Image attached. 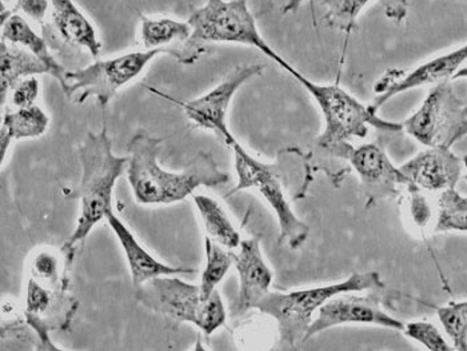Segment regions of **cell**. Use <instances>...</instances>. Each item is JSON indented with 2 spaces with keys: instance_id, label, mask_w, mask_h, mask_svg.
<instances>
[{
  "instance_id": "obj_3",
  "label": "cell",
  "mask_w": 467,
  "mask_h": 351,
  "mask_svg": "<svg viewBox=\"0 0 467 351\" xmlns=\"http://www.w3.org/2000/svg\"><path fill=\"white\" fill-rule=\"evenodd\" d=\"M187 22L192 28V36L174 46V57L182 65H194L210 43H234L258 48L286 71L291 66L261 36L247 0H207L192 11Z\"/></svg>"
},
{
  "instance_id": "obj_12",
  "label": "cell",
  "mask_w": 467,
  "mask_h": 351,
  "mask_svg": "<svg viewBox=\"0 0 467 351\" xmlns=\"http://www.w3.org/2000/svg\"><path fill=\"white\" fill-rule=\"evenodd\" d=\"M348 324L376 325L397 332H403L405 327L402 322L383 312L376 299L343 293L333 296L318 310V315L311 322L305 341L330 327Z\"/></svg>"
},
{
  "instance_id": "obj_13",
  "label": "cell",
  "mask_w": 467,
  "mask_h": 351,
  "mask_svg": "<svg viewBox=\"0 0 467 351\" xmlns=\"http://www.w3.org/2000/svg\"><path fill=\"white\" fill-rule=\"evenodd\" d=\"M466 60L467 43L457 50L450 51L448 54H443V56L434 57V59L418 66L410 73L402 75V77H383L382 79L378 80L376 85L378 98L371 103L370 108L378 112L385 103L398 94L423 88V86H435L438 83L452 79L454 75L462 68Z\"/></svg>"
},
{
  "instance_id": "obj_2",
  "label": "cell",
  "mask_w": 467,
  "mask_h": 351,
  "mask_svg": "<svg viewBox=\"0 0 467 351\" xmlns=\"http://www.w3.org/2000/svg\"><path fill=\"white\" fill-rule=\"evenodd\" d=\"M82 180L74 197L79 198V217L77 227L63 244V254L68 261L74 258L80 244L106 215L112 212V194L115 183L125 174L130 157H118L112 152L108 129L99 132L88 131L78 150Z\"/></svg>"
},
{
  "instance_id": "obj_17",
  "label": "cell",
  "mask_w": 467,
  "mask_h": 351,
  "mask_svg": "<svg viewBox=\"0 0 467 351\" xmlns=\"http://www.w3.org/2000/svg\"><path fill=\"white\" fill-rule=\"evenodd\" d=\"M106 221L114 234L117 235L120 247H122L123 254L129 263L130 273H131L134 289H138L151 279L163 277V275H189L195 273V269L169 266V264L158 261L154 255L150 254L144 249L137 237L132 234L131 230L114 214V212H109L106 215Z\"/></svg>"
},
{
  "instance_id": "obj_29",
  "label": "cell",
  "mask_w": 467,
  "mask_h": 351,
  "mask_svg": "<svg viewBox=\"0 0 467 351\" xmlns=\"http://www.w3.org/2000/svg\"><path fill=\"white\" fill-rule=\"evenodd\" d=\"M403 333L409 338L420 342V345L431 351H450L454 347L450 346L445 336L431 322H410L403 327Z\"/></svg>"
},
{
  "instance_id": "obj_6",
  "label": "cell",
  "mask_w": 467,
  "mask_h": 351,
  "mask_svg": "<svg viewBox=\"0 0 467 351\" xmlns=\"http://www.w3.org/2000/svg\"><path fill=\"white\" fill-rule=\"evenodd\" d=\"M135 290V298L147 309L178 324L194 325L206 336H212L226 322V309L218 290L204 299L201 287L177 275L151 279Z\"/></svg>"
},
{
  "instance_id": "obj_33",
  "label": "cell",
  "mask_w": 467,
  "mask_h": 351,
  "mask_svg": "<svg viewBox=\"0 0 467 351\" xmlns=\"http://www.w3.org/2000/svg\"><path fill=\"white\" fill-rule=\"evenodd\" d=\"M304 2L305 0H288L286 5H285L284 10H282V13L294 14L299 7H301L302 3Z\"/></svg>"
},
{
  "instance_id": "obj_10",
  "label": "cell",
  "mask_w": 467,
  "mask_h": 351,
  "mask_svg": "<svg viewBox=\"0 0 467 351\" xmlns=\"http://www.w3.org/2000/svg\"><path fill=\"white\" fill-rule=\"evenodd\" d=\"M264 65L238 66L213 90L192 100H180L162 93L158 88H150V86H144V88L149 93L180 106L187 118L194 123L195 128L214 132L222 142L230 146L235 140V137L227 128L226 117L234 95L247 80L258 77L264 73Z\"/></svg>"
},
{
  "instance_id": "obj_7",
  "label": "cell",
  "mask_w": 467,
  "mask_h": 351,
  "mask_svg": "<svg viewBox=\"0 0 467 351\" xmlns=\"http://www.w3.org/2000/svg\"><path fill=\"white\" fill-rule=\"evenodd\" d=\"M162 54L175 57V48L132 51L109 59L97 60L79 70L68 71L63 93L67 98L77 97V103H85L88 98L94 97L99 108L105 110L120 88L140 77L151 60Z\"/></svg>"
},
{
  "instance_id": "obj_27",
  "label": "cell",
  "mask_w": 467,
  "mask_h": 351,
  "mask_svg": "<svg viewBox=\"0 0 467 351\" xmlns=\"http://www.w3.org/2000/svg\"><path fill=\"white\" fill-rule=\"evenodd\" d=\"M438 318L455 350L467 351V301L438 309Z\"/></svg>"
},
{
  "instance_id": "obj_23",
  "label": "cell",
  "mask_w": 467,
  "mask_h": 351,
  "mask_svg": "<svg viewBox=\"0 0 467 351\" xmlns=\"http://www.w3.org/2000/svg\"><path fill=\"white\" fill-rule=\"evenodd\" d=\"M189 22L140 15V39L146 50L182 45L192 36Z\"/></svg>"
},
{
  "instance_id": "obj_25",
  "label": "cell",
  "mask_w": 467,
  "mask_h": 351,
  "mask_svg": "<svg viewBox=\"0 0 467 351\" xmlns=\"http://www.w3.org/2000/svg\"><path fill=\"white\" fill-rule=\"evenodd\" d=\"M435 232H467V197L455 189L443 190L438 198V217Z\"/></svg>"
},
{
  "instance_id": "obj_34",
  "label": "cell",
  "mask_w": 467,
  "mask_h": 351,
  "mask_svg": "<svg viewBox=\"0 0 467 351\" xmlns=\"http://www.w3.org/2000/svg\"><path fill=\"white\" fill-rule=\"evenodd\" d=\"M462 77H467V67L461 68V70L454 75V77H452V79H462Z\"/></svg>"
},
{
  "instance_id": "obj_26",
  "label": "cell",
  "mask_w": 467,
  "mask_h": 351,
  "mask_svg": "<svg viewBox=\"0 0 467 351\" xmlns=\"http://www.w3.org/2000/svg\"><path fill=\"white\" fill-rule=\"evenodd\" d=\"M31 278L48 289H67L68 281L62 270L59 255L53 250H37L30 261Z\"/></svg>"
},
{
  "instance_id": "obj_30",
  "label": "cell",
  "mask_w": 467,
  "mask_h": 351,
  "mask_svg": "<svg viewBox=\"0 0 467 351\" xmlns=\"http://www.w3.org/2000/svg\"><path fill=\"white\" fill-rule=\"evenodd\" d=\"M40 94V83L36 77H26L10 93L11 103L16 108H27L36 106Z\"/></svg>"
},
{
  "instance_id": "obj_14",
  "label": "cell",
  "mask_w": 467,
  "mask_h": 351,
  "mask_svg": "<svg viewBox=\"0 0 467 351\" xmlns=\"http://www.w3.org/2000/svg\"><path fill=\"white\" fill-rule=\"evenodd\" d=\"M234 264L239 275V293L234 305V315H242L256 309L259 302L270 293L273 272L265 261L258 237L241 242L234 254Z\"/></svg>"
},
{
  "instance_id": "obj_4",
  "label": "cell",
  "mask_w": 467,
  "mask_h": 351,
  "mask_svg": "<svg viewBox=\"0 0 467 351\" xmlns=\"http://www.w3.org/2000/svg\"><path fill=\"white\" fill-rule=\"evenodd\" d=\"M318 103L325 118V131L317 139V148L339 158L350 157L353 146L348 140L366 138L368 126L380 131H402V123L380 119L370 106L362 105L357 98L333 85H317L296 71L287 70Z\"/></svg>"
},
{
  "instance_id": "obj_22",
  "label": "cell",
  "mask_w": 467,
  "mask_h": 351,
  "mask_svg": "<svg viewBox=\"0 0 467 351\" xmlns=\"http://www.w3.org/2000/svg\"><path fill=\"white\" fill-rule=\"evenodd\" d=\"M194 203L206 229L207 237L229 250L241 246V234L218 201L207 195H194Z\"/></svg>"
},
{
  "instance_id": "obj_20",
  "label": "cell",
  "mask_w": 467,
  "mask_h": 351,
  "mask_svg": "<svg viewBox=\"0 0 467 351\" xmlns=\"http://www.w3.org/2000/svg\"><path fill=\"white\" fill-rule=\"evenodd\" d=\"M50 71L45 63L20 46L0 42V103L5 108V100L20 80Z\"/></svg>"
},
{
  "instance_id": "obj_31",
  "label": "cell",
  "mask_w": 467,
  "mask_h": 351,
  "mask_svg": "<svg viewBox=\"0 0 467 351\" xmlns=\"http://www.w3.org/2000/svg\"><path fill=\"white\" fill-rule=\"evenodd\" d=\"M409 191L411 194V217H413L414 223L423 229V227L428 226L429 221L431 220V206H429L428 200L420 192V189L410 186Z\"/></svg>"
},
{
  "instance_id": "obj_9",
  "label": "cell",
  "mask_w": 467,
  "mask_h": 351,
  "mask_svg": "<svg viewBox=\"0 0 467 351\" xmlns=\"http://www.w3.org/2000/svg\"><path fill=\"white\" fill-rule=\"evenodd\" d=\"M402 128L426 148L451 149L467 135V102L450 80L438 83Z\"/></svg>"
},
{
  "instance_id": "obj_28",
  "label": "cell",
  "mask_w": 467,
  "mask_h": 351,
  "mask_svg": "<svg viewBox=\"0 0 467 351\" xmlns=\"http://www.w3.org/2000/svg\"><path fill=\"white\" fill-rule=\"evenodd\" d=\"M326 8V19L330 25L351 30L356 25L359 14L371 0H321Z\"/></svg>"
},
{
  "instance_id": "obj_35",
  "label": "cell",
  "mask_w": 467,
  "mask_h": 351,
  "mask_svg": "<svg viewBox=\"0 0 467 351\" xmlns=\"http://www.w3.org/2000/svg\"><path fill=\"white\" fill-rule=\"evenodd\" d=\"M463 166H465L466 169V181H467V154L465 155V158H463Z\"/></svg>"
},
{
  "instance_id": "obj_11",
  "label": "cell",
  "mask_w": 467,
  "mask_h": 351,
  "mask_svg": "<svg viewBox=\"0 0 467 351\" xmlns=\"http://www.w3.org/2000/svg\"><path fill=\"white\" fill-rule=\"evenodd\" d=\"M67 289H48L34 278L26 286L25 321L36 336L37 350H60L50 338L51 330H65L77 310Z\"/></svg>"
},
{
  "instance_id": "obj_36",
  "label": "cell",
  "mask_w": 467,
  "mask_h": 351,
  "mask_svg": "<svg viewBox=\"0 0 467 351\" xmlns=\"http://www.w3.org/2000/svg\"><path fill=\"white\" fill-rule=\"evenodd\" d=\"M466 2H467V0H466Z\"/></svg>"
},
{
  "instance_id": "obj_19",
  "label": "cell",
  "mask_w": 467,
  "mask_h": 351,
  "mask_svg": "<svg viewBox=\"0 0 467 351\" xmlns=\"http://www.w3.org/2000/svg\"><path fill=\"white\" fill-rule=\"evenodd\" d=\"M51 20L66 43L85 48L92 57H99L102 43L97 28L72 0H51Z\"/></svg>"
},
{
  "instance_id": "obj_24",
  "label": "cell",
  "mask_w": 467,
  "mask_h": 351,
  "mask_svg": "<svg viewBox=\"0 0 467 351\" xmlns=\"http://www.w3.org/2000/svg\"><path fill=\"white\" fill-rule=\"evenodd\" d=\"M204 247H206V266L202 273L199 287H201L202 296L209 299L233 266L234 254L226 252L223 246L216 243L210 237L204 238Z\"/></svg>"
},
{
  "instance_id": "obj_21",
  "label": "cell",
  "mask_w": 467,
  "mask_h": 351,
  "mask_svg": "<svg viewBox=\"0 0 467 351\" xmlns=\"http://www.w3.org/2000/svg\"><path fill=\"white\" fill-rule=\"evenodd\" d=\"M50 118L39 106L27 108H16V111L3 112L2 129H0V151L2 163L14 140L33 139L47 131Z\"/></svg>"
},
{
  "instance_id": "obj_16",
  "label": "cell",
  "mask_w": 467,
  "mask_h": 351,
  "mask_svg": "<svg viewBox=\"0 0 467 351\" xmlns=\"http://www.w3.org/2000/svg\"><path fill=\"white\" fill-rule=\"evenodd\" d=\"M400 169L418 189L443 191L457 186L463 160L448 148H428Z\"/></svg>"
},
{
  "instance_id": "obj_18",
  "label": "cell",
  "mask_w": 467,
  "mask_h": 351,
  "mask_svg": "<svg viewBox=\"0 0 467 351\" xmlns=\"http://www.w3.org/2000/svg\"><path fill=\"white\" fill-rule=\"evenodd\" d=\"M2 40L13 45L20 46L30 51L36 56L40 62L45 63L46 67L50 71L51 77L59 82L60 88L66 83V71L59 63L57 62L50 47L45 37L36 33L30 23L27 22L19 14L14 13L13 10L5 8V3L2 2Z\"/></svg>"
},
{
  "instance_id": "obj_32",
  "label": "cell",
  "mask_w": 467,
  "mask_h": 351,
  "mask_svg": "<svg viewBox=\"0 0 467 351\" xmlns=\"http://www.w3.org/2000/svg\"><path fill=\"white\" fill-rule=\"evenodd\" d=\"M50 7L51 0H16L13 11L16 14H25L27 18L37 23H45Z\"/></svg>"
},
{
  "instance_id": "obj_15",
  "label": "cell",
  "mask_w": 467,
  "mask_h": 351,
  "mask_svg": "<svg viewBox=\"0 0 467 351\" xmlns=\"http://www.w3.org/2000/svg\"><path fill=\"white\" fill-rule=\"evenodd\" d=\"M348 160L358 174L363 190L374 200L394 197L400 186H414L389 160L388 154L371 143L354 149Z\"/></svg>"
},
{
  "instance_id": "obj_1",
  "label": "cell",
  "mask_w": 467,
  "mask_h": 351,
  "mask_svg": "<svg viewBox=\"0 0 467 351\" xmlns=\"http://www.w3.org/2000/svg\"><path fill=\"white\" fill-rule=\"evenodd\" d=\"M162 139L140 131L127 145L129 166L126 174L135 201L143 206L171 204L186 200L199 187H216L229 182L214 158L199 151L183 171H166L158 163Z\"/></svg>"
},
{
  "instance_id": "obj_5",
  "label": "cell",
  "mask_w": 467,
  "mask_h": 351,
  "mask_svg": "<svg viewBox=\"0 0 467 351\" xmlns=\"http://www.w3.org/2000/svg\"><path fill=\"white\" fill-rule=\"evenodd\" d=\"M385 284L378 273H357L341 284L290 293L270 292L259 302L256 309L275 319L281 344L296 346L299 342H305L314 313L321 309L333 296L343 293L379 290Z\"/></svg>"
},
{
  "instance_id": "obj_8",
  "label": "cell",
  "mask_w": 467,
  "mask_h": 351,
  "mask_svg": "<svg viewBox=\"0 0 467 351\" xmlns=\"http://www.w3.org/2000/svg\"><path fill=\"white\" fill-rule=\"evenodd\" d=\"M230 148L234 151L235 171L238 175V185L232 190L230 195L241 190H256L275 212L279 223V235H281L279 242L291 250L302 247V244L307 241L310 229L291 209L279 178L278 167L255 160L236 139Z\"/></svg>"
}]
</instances>
